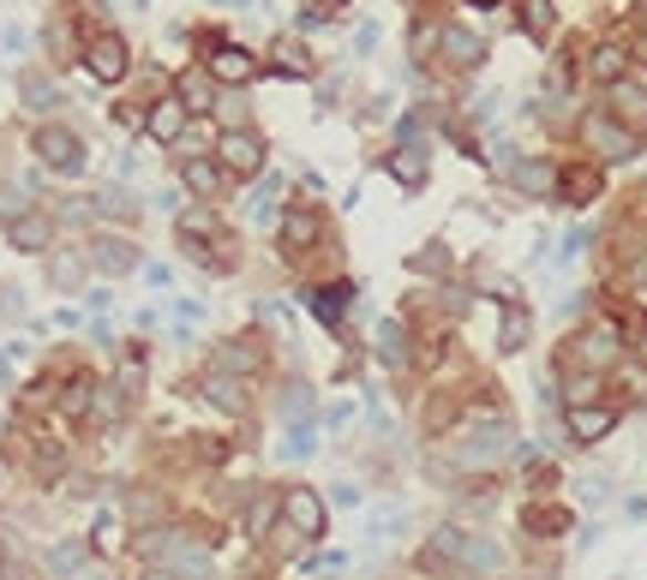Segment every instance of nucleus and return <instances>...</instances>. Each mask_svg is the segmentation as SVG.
Returning a JSON list of instances; mask_svg holds the SVG:
<instances>
[{
    "instance_id": "obj_43",
    "label": "nucleus",
    "mask_w": 647,
    "mask_h": 580,
    "mask_svg": "<svg viewBox=\"0 0 647 580\" xmlns=\"http://www.w3.org/2000/svg\"><path fill=\"white\" fill-rule=\"evenodd\" d=\"M270 520H276V503H270V497H258L253 509H246V532H253V539H258V532L270 527Z\"/></svg>"
},
{
    "instance_id": "obj_22",
    "label": "nucleus",
    "mask_w": 647,
    "mask_h": 580,
    "mask_svg": "<svg viewBox=\"0 0 647 580\" xmlns=\"http://www.w3.org/2000/svg\"><path fill=\"white\" fill-rule=\"evenodd\" d=\"M569 527H576V515H569L564 503H527V509H522V532H527V539H564Z\"/></svg>"
},
{
    "instance_id": "obj_1",
    "label": "nucleus",
    "mask_w": 647,
    "mask_h": 580,
    "mask_svg": "<svg viewBox=\"0 0 647 580\" xmlns=\"http://www.w3.org/2000/svg\"><path fill=\"white\" fill-rule=\"evenodd\" d=\"M582 144H587V156H594L599 162V168H606V162H612V168H624V162H636L641 151H647V138H641V132H629V126H617L612 121V114L606 108H594V114H582Z\"/></svg>"
},
{
    "instance_id": "obj_12",
    "label": "nucleus",
    "mask_w": 647,
    "mask_h": 580,
    "mask_svg": "<svg viewBox=\"0 0 647 580\" xmlns=\"http://www.w3.org/2000/svg\"><path fill=\"white\" fill-rule=\"evenodd\" d=\"M324 221H318V204H288L283 210V234H276V246H283V258H306V251L318 246Z\"/></svg>"
},
{
    "instance_id": "obj_48",
    "label": "nucleus",
    "mask_w": 647,
    "mask_h": 580,
    "mask_svg": "<svg viewBox=\"0 0 647 580\" xmlns=\"http://www.w3.org/2000/svg\"><path fill=\"white\" fill-rule=\"evenodd\" d=\"M629 24H636V31H647V0H641L636 12H629Z\"/></svg>"
},
{
    "instance_id": "obj_25",
    "label": "nucleus",
    "mask_w": 647,
    "mask_h": 580,
    "mask_svg": "<svg viewBox=\"0 0 647 580\" xmlns=\"http://www.w3.org/2000/svg\"><path fill=\"white\" fill-rule=\"evenodd\" d=\"M527 335H534V311H527L516 293L504 300V318H497V353H522Z\"/></svg>"
},
{
    "instance_id": "obj_35",
    "label": "nucleus",
    "mask_w": 647,
    "mask_h": 580,
    "mask_svg": "<svg viewBox=\"0 0 647 580\" xmlns=\"http://www.w3.org/2000/svg\"><path fill=\"white\" fill-rule=\"evenodd\" d=\"M378 360L396 365V371L408 365V330H402V318H390L384 330H378Z\"/></svg>"
},
{
    "instance_id": "obj_51",
    "label": "nucleus",
    "mask_w": 647,
    "mask_h": 580,
    "mask_svg": "<svg viewBox=\"0 0 647 580\" xmlns=\"http://www.w3.org/2000/svg\"><path fill=\"white\" fill-rule=\"evenodd\" d=\"M0 580H12V569H0Z\"/></svg>"
},
{
    "instance_id": "obj_5",
    "label": "nucleus",
    "mask_w": 647,
    "mask_h": 580,
    "mask_svg": "<svg viewBox=\"0 0 647 580\" xmlns=\"http://www.w3.org/2000/svg\"><path fill=\"white\" fill-rule=\"evenodd\" d=\"M276 515H283V527H288V539H324V527H330V509H324V497L312 485H288L283 490V503H276Z\"/></svg>"
},
{
    "instance_id": "obj_29",
    "label": "nucleus",
    "mask_w": 647,
    "mask_h": 580,
    "mask_svg": "<svg viewBox=\"0 0 647 580\" xmlns=\"http://www.w3.org/2000/svg\"><path fill=\"white\" fill-rule=\"evenodd\" d=\"M174 96L186 102V114H204V108H216V79L210 72H181V79H174Z\"/></svg>"
},
{
    "instance_id": "obj_33",
    "label": "nucleus",
    "mask_w": 647,
    "mask_h": 580,
    "mask_svg": "<svg viewBox=\"0 0 647 580\" xmlns=\"http://www.w3.org/2000/svg\"><path fill=\"white\" fill-rule=\"evenodd\" d=\"M522 31L534 37V42H552V31H557L552 0H522Z\"/></svg>"
},
{
    "instance_id": "obj_18",
    "label": "nucleus",
    "mask_w": 647,
    "mask_h": 580,
    "mask_svg": "<svg viewBox=\"0 0 647 580\" xmlns=\"http://www.w3.org/2000/svg\"><path fill=\"white\" fill-rule=\"evenodd\" d=\"M348 305H355V281H324V288L306 293V311H312L324 330H342Z\"/></svg>"
},
{
    "instance_id": "obj_9",
    "label": "nucleus",
    "mask_w": 647,
    "mask_h": 580,
    "mask_svg": "<svg viewBox=\"0 0 647 580\" xmlns=\"http://www.w3.org/2000/svg\"><path fill=\"white\" fill-rule=\"evenodd\" d=\"M84 72H91L96 84H121L132 72V49L121 31H96L91 42H84Z\"/></svg>"
},
{
    "instance_id": "obj_50",
    "label": "nucleus",
    "mask_w": 647,
    "mask_h": 580,
    "mask_svg": "<svg viewBox=\"0 0 647 580\" xmlns=\"http://www.w3.org/2000/svg\"><path fill=\"white\" fill-rule=\"evenodd\" d=\"M84 580H109V574H84Z\"/></svg>"
},
{
    "instance_id": "obj_19",
    "label": "nucleus",
    "mask_w": 647,
    "mask_h": 580,
    "mask_svg": "<svg viewBox=\"0 0 647 580\" xmlns=\"http://www.w3.org/2000/svg\"><path fill=\"white\" fill-rule=\"evenodd\" d=\"M606 383H612L617 407H641L647 413V365L636 360V353H624V360L606 371Z\"/></svg>"
},
{
    "instance_id": "obj_28",
    "label": "nucleus",
    "mask_w": 647,
    "mask_h": 580,
    "mask_svg": "<svg viewBox=\"0 0 647 580\" xmlns=\"http://www.w3.org/2000/svg\"><path fill=\"white\" fill-rule=\"evenodd\" d=\"M270 61H276V66H283V72H288V79H312V72H318V61H312V49H306V42H300V37H276V42H270Z\"/></svg>"
},
{
    "instance_id": "obj_38",
    "label": "nucleus",
    "mask_w": 647,
    "mask_h": 580,
    "mask_svg": "<svg viewBox=\"0 0 647 580\" xmlns=\"http://www.w3.org/2000/svg\"><path fill=\"white\" fill-rule=\"evenodd\" d=\"M408 270L414 276H450V246H420V258H408Z\"/></svg>"
},
{
    "instance_id": "obj_45",
    "label": "nucleus",
    "mask_w": 647,
    "mask_h": 580,
    "mask_svg": "<svg viewBox=\"0 0 647 580\" xmlns=\"http://www.w3.org/2000/svg\"><path fill=\"white\" fill-rule=\"evenodd\" d=\"M624 49H629V66H647V31H636Z\"/></svg>"
},
{
    "instance_id": "obj_8",
    "label": "nucleus",
    "mask_w": 647,
    "mask_h": 580,
    "mask_svg": "<svg viewBox=\"0 0 647 580\" xmlns=\"http://www.w3.org/2000/svg\"><path fill=\"white\" fill-rule=\"evenodd\" d=\"M617 420H624L617 401H576V407H564V431H569V443H582V449L606 443L617 431Z\"/></svg>"
},
{
    "instance_id": "obj_4",
    "label": "nucleus",
    "mask_w": 647,
    "mask_h": 580,
    "mask_svg": "<svg viewBox=\"0 0 647 580\" xmlns=\"http://www.w3.org/2000/svg\"><path fill=\"white\" fill-rule=\"evenodd\" d=\"M31 156H37L49 174H84V162H91V156H84V138H79V132H72V126H54V121L31 132Z\"/></svg>"
},
{
    "instance_id": "obj_39",
    "label": "nucleus",
    "mask_w": 647,
    "mask_h": 580,
    "mask_svg": "<svg viewBox=\"0 0 647 580\" xmlns=\"http://www.w3.org/2000/svg\"><path fill=\"white\" fill-rule=\"evenodd\" d=\"M91 210H96V216H126V221H132V216H138V210H132V198H126V191H121V186H109V191H96V198H91Z\"/></svg>"
},
{
    "instance_id": "obj_17",
    "label": "nucleus",
    "mask_w": 647,
    "mask_h": 580,
    "mask_svg": "<svg viewBox=\"0 0 647 580\" xmlns=\"http://www.w3.org/2000/svg\"><path fill=\"white\" fill-rule=\"evenodd\" d=\"M264 360H270V353L258 348V335H234V341H223V348H216L210 371H228V377H258Z\"/></svg>"
},
{
    "instance_id": "obj_3",
    "label": "nucleus",
    "mask_w": 647,
    "mask_h": 580,
    "mask_svg": "<svg viewBox=\"0 0 647 580\" xmlns=\"http://www.w3.org/2000/svg\"><path fill=\"white\" fill-rule=\"evenodd\" d=\"M606 198V168L594 156H576V162H557V186H552V204L564 210H587V204Z\"/></svg>"
},
{
    "instance_id": "obj_34",
    "label": "nucleus",
    "mask_w": 647,
    "mask_h": 580,
    "mask_svg": "<svg viewBox=\"0 0 647 580\" xmlns=\"http://www.w3.org/2000/svg\"><path fill=\"white\" fill-rule=\"evenodd\" d=\"M19 96H24V108H54V102H61V91H54V79H49V72H24V79H19Z\"/></svg>"
},
{
    "instance_id": "obj_46",
    "label": "nucleus",
    "mask_w": 647,
    "mask_h": 580,
    "mask_svg": "<svg viewBox=\"0 0 647 580\" xmlns=\"http://www.w3.org/2000/svg\"><path fill=\"white\" fill-rule=\"evenodd\" d=\"M0 311H7V318H19V311H24L19 305V288H0Z\"/></svg>"
},
{
    "instance_id": "obj_49",
    "label": "nucleus",
    "mask_w": 647,
    "mask_h": 580,
    "mask_svg": "<svg viewBox=\"0 0 647 580\" xmlns=\"http://www.w3.org/2000/svg\"><path fill=\"white\" fill-rule=\"evenodd\" d=\"M468 7H474V12H492V7H504V0H468Z\"/></svg>"
},
{
    "instance_id": "obj_40",
    "label": "nucleus",
    "mask_w": 647,
    "mask_h": 580,
    "mask_svg": "<svg viewBox=\"0 0 647 580\" xmlns=\"http://www.w3.org/2000/svg\"><path fill=\"white\" fill-rule=\"evenodd\" d=\"M49 569H54V574H79V569H84V545H72V539L54 545V550H49Z\"/></svg>"
},
{
    "instance_id": "obj_14",
    "label": "nucleus",
    "mask_w": 647,
    "mask_h": 580,
    "mask_svg": "<svg viewBox=\"0 0 647 580\" xmlns=\"http://www.w3.org/2000/svg\"><path fill=\"white\" fill-rule=\"evenodd\" d=\"M582 72L594 84H624L629 79V49L617 37H599V42H587V61H582Z\"/></svg>"
},
{
    "instance_id": "obj_15",
    "label": "nucleus",
    "mask_w": 647,
    "mask_h": 580,
    "mask_svg": "<svg viewBox=\"0 0 647 580\" xmlns=\"http://www.w3.org/2000/svg\"><path fill=\"white\" fill-rule=\"evenodd\" d=\"M552 186H557L552 156H516L510 162V191H516V198H552Z\"/></svg>"
},
{
    "instance_id": "obj_13",
    "label": "nucleus",
    "mask_w": 647,
    "mask_h": 580,
    "mask_svg": "<svg viewBox=\"0 0 647 580\" xmlns=\"http://www.w3.org/2000/svg\"><path fill=\"white\" fill-rule=\"evenodd\" d=\"M599 108H606L617 126H629V132H641V138H647V91H641L636 79L606 84V102H599Z\"/></svg>"
},
{
    "instance_id": "obj_7",
    "label": "nucleus",
    "mask_w": 647,
    "mask_h": 580,
    "mask_svg": "<svg viewBox=\"0 0 647 580\" xmlns=\"http://www.w3.org/2000/svg\"><path fill=\"white\" fill-rule=\"evenodd\" d=\"M198 49H204V72H210L216 84H253V79H258V54L240 49V42L198 37Z\"/></svg>"
},
{
    "instance_id": "obj_23",
    "label": "nucleus",
    "mask_w": 647,
    "mask_h": 580,
    "mask_svg": "<svg viewBox=\"0 0 647 580\" xmlns=\"http://www.w3.org/2000/svg\"><path fill=\"white\" fill-rule=\"evenodd\" d=\"M438 54H444V66L455 72H474L485 61V42L474 31H462V24H444V37H438Z\"/></svg>"
},
{
    "instance_id": "obj_24",
    "label": "nucleus",
    "mask_w": 647,
    "mask_h": 580,
    "mask_svg": "<svg viewBox=\"0 0 647 580\" xmlns=\"http://www.w3.org/2000/svg\"><path fill=\"white\" fill-rule=\"evenodd\" d=\"M144 132H151V138L156 144H174V138H181V132H186V102L181 96H156L151 102V114H144Z\"/></svg>"
},
{
    "instance_id": "obj_10",
    "label": "nucleus",
    "mask_w": 647,
    "mask_h": 580,
    "mask_svg": "<svg viewBox=\"0 0 647 580\" xmlns=\"http://www.w3.org/2000/svg\"><path fill=\"white\" fill-rule=\"evenodd\" d=\"M510 443H516V437H510V425L492 420V425L468 431V437L455 443V467H462V473H468V467H492L497 455H510Z\"/></svg>"
},
{
    "instance_id": "obj_36",
    "label": "nucleus",
    "mask_w": 647,
    "mask_h": 580,
    "mask_svg": "<svg viewBox=\"0 0 647 580\" xmlns=\"http://www.w3.org/2000/svg\"><path fill=\"white\" fill-rule=\"evenodd\" d=\"M438 37H444V24L425 19L420 31H408V54H414V61H438Z\"/></svg>"
},
{
    "instance_id": "obj_21",
    "label": "nucleus",
    "mask_w": 647,
    "mask_h": 580,
    "mask_svg": "<svg viewBox=\"0 0 647 580\" xmlns=\"http://www.w3.org/2000/svg\"><path fill=\"white\" fill-rule=\"evenodd\" d=\"M181 186L193 191V198L216 204V198H223V186H228V174L216 168V156H186L181 162Z\"/></svg>"
},
{
    "instance_id": "obj_26",
    "label": "nucleus",
    "mask_w": 647,
    "mask_h": 580,
    "mask_svg": "<svg viewBox=\"0 0 647 580\" xmlns=\"http://www.w3.org/2000/svg\"><path fill=\"white\" fill-rule=\"evenodd\" d=\"M198 390H204L210 407H223V413H246V407H253V401H246V395H253V390H246V377H228V371H210Z\"/></svg>"
},
{
    "instance_id": "obj_6",
    "label": "nucleus",
    "mask_w": 647,
    "mask_h": 580,
    "mask_svg": "<svg viewBox=\"0 0 647 580\" xmlns=\"http://www.w3.org/2000/svg\"><path fill=\"white\" fill-rule=\"evenodd\" d=\"M210 156H216V168H223L228 180H253L270 151H264V138H258L253 126H228L223 138H216V151H210Z\"/></svg>"
},
{
    "instance_id": "obj_44",
    "label": "nucleus",
    "mask_w": 647,
    "mask_h": 580,
    "mask_svg": "<svg viewBox=\"0 0 647 580\" xmlns=\"http://www.w3.org/2000/svg\"><path fill=\"white\" fill-rule=\"evenodd\" d=\"M156 515H162V497H151V490H138V497H132V520H144V527H151Z\"/></svg>"
},
{
    "instance_id": "obj_47",
    "label": "nucleus",
    "mask_w": 647,
    "mask_h": 580,
    "mask_svg": "<svg viewBox=\"0 0 647 580\" xmlns=\"http://www.w3.org/2000/svg\"><path fill=\"white\" fill-rule=\"evenodd\" d=\"M138 580H181V574H174V569H144Z\"/></svg>"
},
{
    "instance_id": "obj_27",
    "label": "nucleus",
    "mask_w": 647,
    "mask_h": 580,
    "mask_svg": "<svg viewBox=\"0 0 647 580\" xmlns=\"http://www.w3.org/2000/svg\"><path fill=\"white\" fill-rule=\"evenodd\" d=\"M144 371H151V353H144V341H126V348H121V365H114V390L132 401V395L144 390Z\"/></svg>"
},
{
    "instance_id": "obj_32",
    "label": "nucleus",
    "mask_w": 647,
    "mask_h": 580,
    "mask_svg": "<svg viewBox=\"0 0 647 580\" xmlns=\"http://www.w3.org/2000/svg\"><path fill=\"white\" fill-rule=\"evenodd\" d=\"M61 407L72 413V420H91V407H96V377H91V371H79V377H66V395H61Z\"/></svg>"
},
{
    "instance_id": "obj_11",
    "label": "nucleus",
    "mask_w": 647,
    "mask_h": 580,
    "mask_svg": "<svg viewBox=\"0 0 647 580\" xmlns=\"http://www.w3.org/2000/svg\"><path fill=\"white\" fill-rule=\"evenodd\" d=\"M84 263H91L96 276L121 281V276L138 270V246H132L126 234H91V251H84Z\"/></svg>"
},
{
    "instance_id": "obj_20",
    "label": "nucleus",
    "mask_w": 647,
    "mask_h": 580,
    "mask_svg": "<svg viewBox=\"0 0 647 580\" xmlns=\"http://www.w3.org/2000/svg\"><path fill=\"white\" fill-rule=\"evenodd\" d=\"M462 413H468L462 390H438L432 401H425V413H420V431L425 437H450V431L462 425Z\"/></svg>"
},
{
    "instance_id": "obj_2",
    "label": "nucleus",
    "mask_w": 647,
    "mask_h": 580,
    "mask_svg": "<svg viewBox=\"0 0 647 580\" xmlns=\"http://www.w3.org/2000/svg\"><path fill=\"white\" fill-rule=\"evenodd\" d=\"M425 550H432L438 562H455L462 574H492L497 562H504V550H497L492 539H480V532H462V527H438Z\"/></svg>"
},
{
    "instance_id": "obj_30",
    "label": "nucleus",
    "mask_w": 647,
    "mask_h": 580,
    "mask_svg": "<svg viewBox=\"0 0 647 580\" xmlns=\"http://www.w3.org/2000/svg\"><path fill=\"white\" fill-rule=\"evenodd\" d=\"M384 168H390V180H396V186H408V191H420V186H425V151H420V144H402V151H390Z\"/></svg>"
},
{
    "instance_id": "obj_42",
    "label": "nucleus",
    "mask_w": 647,
    "mask_h": 580,
    "mask_svg": "<svg viewBox=\"0 0 647 580\" xmlns=\"http://www.w3.org/2000/svg\"><path fill=\"white\" fill-rule=\"evenodd\" d=\"M49 54H54L61 66L72 61V24H66V19H54V24H49Z\"/></svg>"
},
{
    "instance_id": "obj_16",
    "label": "nucleus",
    "mask_w": 647,
    "mask_h": 580,
    "mask_svg": "<svg viewBox=\"0 0 647 580\" xmlns=\"http://www.w3.org/2000/svg\"><path fill=\"white\" fill-rule=\"evenodd\" d=\"M7 246H12V251H54V216H49V210H19V216H7Z\"/></svg>"
},
{
    "instance_id": "obj_31",
    "label": "nucleus",
    "mask_w": 647,
    "mask_h": 580,
    "mask_svg": "<svg viewBox=\"0 0 647 580\" xmlns=\"http://www.w3.org/2000/svg\"><path fill=\"white\" fill-rule=\"evenodd\" d=\"M84 270H91V263H84V251H49V281L61 293H79Z\"/></svg>"
},
{
    "instance_id": "obj_37",
    "label": "nucleus",
    "mask_w": 647,
    "mask_h": 580,
    "mask_svg": "<svg viewBox=\"0 0 647 580\" xmlns=\"http://www.w3.org/2000/svg\"><path fill=\"white\" fill-rule=\"evenodd\" d=\"M576 72H582V49H557V61H552V72H546V79H552V91L564 96L569 84H576Z\"/></svg>"
},
{
    "instance_id": "obj_41",
    "label": "nucleus",
    "mask_w": 647,
    "mask_h": 580,
    "mask_svg": "<svg viewBox=\"0 0 647 580\" xmlns=\"http://www.w3.org/2000/svg\"><path fill=\"white\" fill-rule=\"evenodd\" d=\"M91 545H96V550H114V545H121V515H96Z\"/></svg>"
}]
</instances>
